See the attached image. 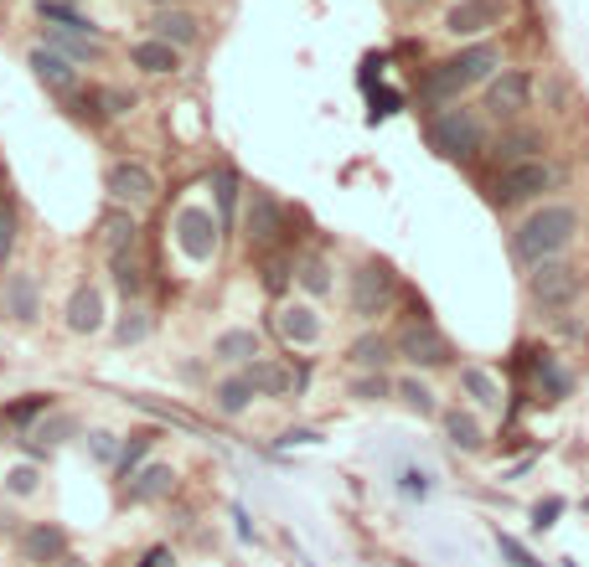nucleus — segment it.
<instances>
[{"label":"nucleus","instance_id":"6","mask_svg":"<svg viewBox=\"0 0 589 567\" xmlns=\"http://www.w3.org/2000/svg\"><path fill=\"white\" fill-rule=\"evenodd\" d=\"M290 207L280 202L274 192H264V186H254V196H248V212H243V227H248V248L254 254H274V248H290Z\"/></svg>","mask_w":589,"mask_h":567},{"label":"nucleus","instance_id":"7","mask_svg":"<svg viewBox=\"0 0 589 567\" xmlns=\"http://www.w3.org/2000/svg\"><path fill=\"white\" fill-rule=\"evenodd\" d=\"M579 295H585V274L575 264H563V258L538 264L528 274V299L538 310H569V305H579Z\"/></svg>","mask_w":589,"mask_h":567},{"label":"nucleus","instance_id":"51","mask_svg":"<svg viewBox=\"0 0 589 567\" xmlns=\"http://www.w3.org/2000/svg\"><path fill=\"white\" fill-rule=\"evenodd\" d=\"M140 567H171V553H166V547H151V553H145V563H140Z\"/></svg>","mask_w":589,"mask_h":567},{"label":"nucleus","instance_id":"49","mask_svg":"<svg viewBox=\"0 0 589 567\" xmlns=\"http://www.w3.org/2000/svg\"><path fill=\"white\" fill-rule=\"evenodd\" d=\"M563 511V501H544V506L532 511V526H538V532H548V526H554V516H559Z\"/></svg>","mask_w":589,"mask_h":567},{"label":"nucleus","instance_id":"9","mask_svg":"<svg viewBox=\"0 0 589 567\" xmlns=\"http://www.w3.org/2000/svg\"><path fill=\"white\" fill-rule=\"evenodd\" d=\"M176 243L192 264H207L223 243V227H217V212L212 207H182L176 212Z\"/></svg>","mask_w":589,"mask_h":567},{"label":"nucleus","instance_id":"35","mask_svg":"<svg viewBox=\"0 0 589 567\" xmlns=\"http://www.w3.org/2000/svg\"><path fill=\"white\" fill-rule=\"evenodd\" d=\"M460 388L470 392L476 408H501V382L486 367H460Z\"/></svg>","mask_w":589,"mask_h":567},{"label":"nucleus","instance_id":"48","mask_svg":"<svg viewBox=\"0 0 589 567\" xmlns=\"http://www.w3.org/2000/svg\"><path fill=\"white\" fill-rule=\"evenodd\" d=\"M89 444H93V454H99L104 464L120 460V449H114V433H89Z\"/></svg>","mask_w":589,"mask_h":567},{"label":"nucleus","instance_id":"23","mask_svg":"<svg viewBox=\"0 0 589 567\" xmlns=\"http://www.w3.org/2000/svg\"><path fill=\"white\" fill-rule=\"evenodd\" d=\"M47 47L58 52V58H68L78 68V62H99L109 52L104 37H89V31H62V27H47Z\"/></svg>","mask_w":589,"mask_h":567},{"label":"nucleus","instance_id":"38","mask_svg":"<svg viewBox=\"0 0 589 567\" xmlns=\"http://www.w3.org/2000/svg\"><path fill=\"white\" fill-rule=\"evenodd\" d=\"M258 264H264V289H270V295H285V284L295 279V258H290V248L258 254Z\"/></svg>","mask_w":589,"mask_h":567},{"label":"nucleus","instance_id":"11","mask_svg":"<svg viewBox=\"0 0 589 567\" xmlns=\"http://www.w3.org/2000/svg\"><path fill=\"white\" fill-rule=\"evenodd\" d=\"M486 109L497 120H522L532 109V73L528 68H501L491 83H486Z\"/></svg>","mask_w":589,"mask_h":567},{"label":"nucleus","instance_id":"33","mask_svg":"<svg viewBox=\"0 0 589 567\" xmlns=\"http://www.w3.org/2000/svg\"><path fill=\"white\" fill-rule=\"evenodd\" d=\"M37 16H42L47 27H62V31H89V37H99V27H93L89 16L78 11L73 0H37Z\"/></svg>","mask_w":589,"mask_h":567},{"label":"nucleus","instance_id":"1","mask_svg":"<svg viewBox=\"0 0 589 567\" xmlns=\"http://www.w3.org/2000/svg\"><path fill=\"white\" fill-rule=\"evenodd\" d=\"M585 233V212L575 202H544L538 212H528L512 233V258L522 269H538V264H554L575 248V238Z\"/></svg>","mask_w":589,"mask_h":567},{"label":"nucleus","instance_id":"14","mask_svg":"<svg viewBox=\"0 0 589 567\" xmlns=\"http://www.w3.org/2000/svg\"><path fill=\"white\" fill-rule=\"evenodd\" d=\"M450 68H455V78L466 83V89H476V83H491V78L501 73V47L497 42H470V47H460L450 58Z\"/></svg>","mask_w":589,"mask_h":567},{"label":"nucleus","instance_id":"36","mask_svg":"<svg viewBox=\"0 0 589 567\" xmlns=\"http://www.w3.org/2000/svg\"><path fill=\"white\" fill-rule=\"evenodd\" d=\"M532 377L544 382V392H548V398H569V392H575V377L563 372L554 351H538V361H532Z\"/></svg>","mask_w":589,"mask_h":567},{"label":"nucleus","instance_id":"12","mask_svg":"<svg viewBox=\"0 0 589 567\" xmlns=\"http://www.w3.org/2000/svg\"><path fill=\"white\" fill-rule=\"evenodd\" d=\"M0 310L11 315L16 326H37L42 320V279L31 269H6V279H0Z\"/></svg>","mask_w":589,"mask_h":567},{"label":"nucleus","instance_id":"28","mask_svg":"<svg viewBox=\"0 0 589 567\" xmlns=\"http://www.w3.org/2000/svg\"><path fill=\"white\" fill-rule=\"evenodd\" d=\"M538 150H548L544 130H532V124H522V130H507V135L497 140V165H517V161H544Z\"/></svg>","mask_w":589,"mask_h":567},{"label":"nucleus","instance_id":"17","mask_svg":"<svg viewBox=\"0 0 589 567\" xmlns=\"http://www.w3.org/2000/svg\"><path fill=\"white\" fill-rule=\"evenodd\" d=\"M151 37H161V42L176 47V52H192V47L202 42V21H196L186 6H161V11L151 16Z\"/></svg>","mask_w":589,"mask_h":567},{"label":"nucleus","instance_id":"26","mask_svg":"<svg viewBox=\"0 0 589 567\" xmlns=\"http://www.w3.org/2000/svg\"><path fill=\"white\" fill-rule=\"evenodd\" d=\"M140 238V223H135V212H124V207H109L104 212V223H99V243H104V254H130Z\"/></svg>","mask_w":589,"mask_h":567},{"label":"nucleus","instance_id":"39","mask_svg":"<svg viewBox=\"0 0 589 567\" xmlns=\"http://www.w3.org/2000/svg\"><path fill=\"white\" fill-rule=\"evenodd\" d=\"M398 398H404L408 408H414V413H419V419H439V403H435V388H424L419 377H404V382H398Z\"/></svg>","mask_w":589,"mask_h":567},{"label":"nucleus","instance_id":"42","mask_svg":"<svg viewBox=\"0 0 589 567\" xmlns=\"http://www.w3.org/2000/svg\"><path fill=\"white\" fill-rule=\"evenodd\" d=\"M130 403L135 408H145V413H151V419H161V423H176V429H202V423L192 419V413H182V408H166V403H155V398H145V392H135V398H130Z\"/></svg>","mask_w":589,"mask_h":567},{"label":"nucleus","instance_id":"21","mask_svg":"<svg viewBox=\"0 0 589 567\" xmlns=\"http://www.w3.org/2000/svg\"><path fill=\"white\" fill-rule=\"evenodd\" d=\"M439 429H445V444L460 449V454H481L486 449V429L466 408H439Z\"/></svg>","mask_w":589,"mask_h":567},{"label":"nucleus","instance_id":"32","mask_svg":"<svg viewBox=\"0 0 589 567\" xmlns=\"http://www.w3.org/2000/svg\"><path fill=\"white\" fill-rule=\"evenodd\" d=\"M109 269H114V284H120L124 305H130V299L140 305V295H145V264H140L135 248H130V254H114L109 258Z\"/></svg>","mask_w":589,"mask_h":567},{"label":"nucleus","instance_id":"8","mask_svg":"<svg viewBox=\"0 0 589 567\" xmlns=\"http://www.w3.org/2000/svg\"><path fill=\"white\" fill-rule=\"evenodd\" d=\"M104 192L114 207L124 212H145L155 207V196H161V181H155L151 165H140V161H114L104 171Z\"/></svg>","mask_w":589,"mask_h":567},{"label":"nucleus","instance_id":"22","mask_svg":"<svg viewBox=\"0 0 589 567\" xmlns=\"http://www.w3.org/2000/svg\"><path fill=\"white\" fill-rule=\"evenodd\" d=\"M254 357H264V341H258V330H248V326H233L212 341V361H223V367H248Z\"/></svg>","mask_w":589,"mask_h":567},{"label":"nucleus","instance_id":"31","mask_svg":"<svg viewBox=\"0 0 589 567\" xmlns=\"http://www.w3.org/2000/svg\"><path fill=\"white\" fill-rule=\"evenodd\" d=\"M176 491V470L171 464H151V470H135L130 475V501H161V495H171Z\"/></svg>","mask_w":589,"mask_h":567},{"label":"nucleus","instance_id":"52","mask_svg":"<svg viewBox=\"0 0 589 567\" xmlns=\"http://www.w3.org/2000/svg\"><path fill=\"white\" fill-rule=\"evenodd\" d=\"M6 532H16V516H11V506L0 501V537H6Z\"/></svg>","mask_w":589,"mask_h":567},{"label":"nucleus","instance_id":"4","mask_svg":"<svg viewBox=\"0 0 589 567\" xmlns=\"http://www.w3.org/2000/svg\"><path fill=\"white\" fill-rule=\"evenodd\" d=\"M393 351L408 361V367H424V372H435V367H450L455 346L450 336L429 320V310H424V299H414V320H408L398 336H393Z\"/></svg>","mask_w":589,"mask_h":567},{"label":"nucleus","instance_id":"5","mask_svg":"<svg viewBox=\"0 0 589 567\" xmlns=\"http://www.w3.org/2000/svg\"><path fill=\"white\" fill-rule=\"evenodd\" d=\"M554 181H559V171H554L548 161H517V165H501L497 176H491V202H497L501 212L528 207V202H538L544 192H554Z\"/></svg>","mask_w":589,"mask_h":567},{"label":"nucleus","instance_id":"50","mask_svg":"<svg viewBox=\"0 0 589 567\" xmlns=\"http://www.w3.org/2000/svg\"><path fill=\"white\" fill-rule=\"evenodd\" d=\"M316 439H321L316 429H290L285 439H280V444H316Z\"/></svg>","mask_w":589,"mask_h":567},{"label":"nucleus","instance_id":"27","mask_svg":"<svg viewBox=\"0 0 589 567\" xmlns=\"http://www.w3.org/2000/svg\"><path fill=\"white\" fill-rule=\"evenodd\" d=\"M238 196H243V181L233 165H217L212 171V202H217V227L223 233H233V223H238Z\"/></svg>","mask_w":589,"mask_h":567},{"label":"nucleus","instance_id":"47","mask_svg":"<svg viewBox=\"0 0 589 567\" xmlns=\"http://www.w3.org/2000/svg\"><path fill=\"white\" fill-rule=\"evenodd\" d=\"M62 433H73V419H62V413L52 423H31V439H47V444H62Z\"/></svg>","mask_w":589,"mask_h":567},{"label":"nucleus","instance_id":"54","mask_svg":"<svg viewBox=\"0 0 589 567\" xmlns=\"http://www.w3.org/2000/svg\"><path fill=\"white\" fill-rule=\"evenodd\" d=\"M414 6H419V0H414Z\"/></svg>","mask_w":589,"mask_h":567},{"label":"nucleus","instance_id":"20","mask_svg":"<svg viewBox=\"0 0 589 567\" xmlns=\"http://www.w3.org/2000/svg\"><path fill=\"white\" fill-rule=\"evenodd\" d=\"M460 93H466V83L455 78L450 58H445V62H429V68H424V78H419V99H424L429 109H450V104H460Z\"/></svg>","mask_w":589,"mask_h":567},{"label":"nucleus","instance_id":"18","mask_svg":"<svg viewBox=\"0 0 589 567\" xmlns=\"http://www.w3.org/2000/svg\"><path fill=\"white\" fill-rule=\"evenodd\" d=\"M62 326L73 330V336H99V330H104V295H99L93 284H78L73 295H68Z\"/></svg>","mask_w":589,"mask_h":567},{"label":"nucleus","instance_id":"10","mask_svg":"<svg viewBox=\"0 0 589 567\" xmlns=\"http://www.w3.org/2000/svg\"><path fill=\"white\" fill-rule=\"evenodd\" d=\"M507 21V0H455L445 11V31L460 42H481L486 31H497Z\"/></svg>","mask_w":589,"mask_h":567},{"label":"nucleus","instance_id":"37","mask_svg":"<svg viewBox=\"0 0 589 567\" xmlns=\"http://www.w3.org/2000/svg\"><path fill=\"white\" fill-rule=\"evenodd\" d=\"M155 439H161L155 429H140V433H130V439H124V444H120V460H114L120 480H130V475H135V470H140V460H145V454L155 449Z\"/></svg>","mask_w":589,"mask_h":567},{"label":"nucleus","instance_id":"43","mask_svg":"<svg viewBox=\"0 0 589 567\" xmlns=\"http://www.w3.org/2000/svg\"><path fill=\"white\" fill-rule=\"evenodd\" d=\"M37 485H42V470H37V464H11V470H6V495H16V501L37 495Z\"/></svg>","mask_w":589,"mask_h":567},{"label":"nucleus","instance_id":"44","mask_svg":"<svg viewBox=\"0 0 589 567\" xmlns=\"http://www.w3.org/2000/svg\"><path fill=\"white\" fill-rule=\"evenodd\" d=\"M93 104H99V114H104V120H120V114H130V109H135V99H130V93H120V89H93Z\"/></svg>","mask_w":589,"mask_h":567},{"label":"nucleus","instance_id":"30","mask_svg":"<svg viewBox=\"0 0 589 567\" xmlns=\"http://www.w3.org/2000/svg\"><path fill=\"white\" fill-rule=\"evenodd\" d=\"M295 284H301L311 299H326L336 289V279H332V258L326 254H305V258H295Z\"/></svg>","mask_w":589,"mask_h":567},{"label":"nucleus","instance_id":"16","mask_svg":"<svg viewBox=\"0 0 589 567\" xmlns=\"http://www.w3.org/2000/svg\"><path fill=\"white\" fill-rule=\"evenodd\" d=\"M274 326L285 336L290 346H316L326 336V320L316 315V305H301V299H285L280 310H274Z\"/></svg>","mask_w":589,"mask_h":567},{"label":"nucleus","instance_id":"53","mask_svg":"<svg viewBox=\"0 0 589 567\" xmlns=\"http://www.w3.org/2000/svg\"><path fill=\"white\" fill-rule=\"evenodd\" d=\"M151 6H155V11H161V6H182V0H151Z\"/></svg>","mask_w":589,"mask_h":567},{"label":"nucleus","instance_id":"13","mask_svg":"<svg viewBox=\"0 0 589 567\" xmlns=\"http://www.w3.org/2000/svg\"><path fill=\"white\" fill-rule=\"evenodd\" d=\"M16 547H21V563H31V567L62 563V557H68V532H62L58 522H31Z\"/></svg>","mask_w":589,"mask_h":567},{"label":"nucleus","instance_id":"40","mask_svg":"<svg viewBox=\"0 0 589 567\" xmlns=\"http://www.w3.org/2000/svg\"><path fill=\"white\" fill-rule=\"evenodd\" d=\"M393 388H398V382H393L388 372H357L352 377V398H357V403H383V398H393Z\"/></svg>","mask_w":589,"mask_h":567},{"label":"nucleus","instance_id":"15","mask_svg":"<svg viewBox=\"0 0 589 567\" xmlns=\"http://www.w3.org/2000/svg\"><path fill=\"white\" fill-rule=\"evenodd\" d=\"M27 68L37 73V83H47L52 93H62V99H73V93H83V78H78V68L68 58H58L52 47H31Z\"/></svg>","mask_w":589,"mask_h":567},{"label":"nucleus","instance_id":"45","mask_svg":"<svg viewBox=\"0 0 589 567\" xmlns=\"http://www.w3.org/2000/svg\"><path fill=\"white\" fill-rule=\"evenodd\" d=\"M11 254H16V207L0 202V269L11 264Z\"/></svg>","mask_w":589,"mask_h":567},{"label":"nucleus","instance_id":"25","mask_svg":"<svg viewBox=\"0 0 589 567\" xmlns=\"http://www.w3.org/2000/svg\"><path fill=\"white\" fill-rule=\"evenodd\" d=\"M130 62H135L145 78H171L176 68H182V52H176V47H166L161 37H145V42L130 47Z\"/></svg>","mask_w":589,"mask_h":567},{"label":"nucleus","instance_id":"2","mask_svg":"<svg viewBox=\"0 0 589 567\" xmlns=\"http://www.w3.org/2000/svg\"><path fill=\"white\" fill-rule=\"evenodd\" d=\"M398 295H404V284H398L388 258H363V264L347 274V310H352V320H363V326L383 320V315L398 305Z\"/></svg>","mask_w":589,"mask_h":567},{"label":"nucleus","instance_id":"41","mask_svg":"<svg viewBox=\"0 0 589 567\" xmlns=\"http://www.w3.org/2000/svg\"><path fill=\"white\" fill-rule=\"evenodd\" d=\"M151 336V315H145V305H124V320L114 326V341L120 346H140Z\"/></svg>","mask_w":589,"mask_h":567},{"label":"nucleus","instance_id":"46","mask_svg":"<svg viewBox=\"0 0 589 567\" xmlns=\"http://www.w3.org/2000/svg\"><path fill=\"white\" fill-rule=\"evenodd\" d=\"M497 547H501V557H512V567H544L538 557L528 553V547H522V542L507 537V532H497Z\"/></svg>","mask_w":589,"mask_h":567},{"label":"nucleus","instance_id":"3","mask_svg":"<svg viewBox=\"0 0 589 567\" xmlns=\"http://www.w3.org/2000/svg\"><path fill=\"white\" fill-rule=\"evenodd\" d=\"M424 140L445 161H476V150H486V124L476 109H435L424 124Z\"/></svg>","mask_w":589,"mask_h":567},{"label":"nucleus","instance_id":"29","mask_svg":"<svg viewBox=\"0 0 589 567\" xmlns=\"http://www.w3.org/2000/svg\"><path fill=\"white\" fill-rule=\"evenodd\" d=\"M248 403H254V388H248V377H243V372H227L223 382L212 388V408H217L223 419H243Z\"/></svg>","mask_w":589,"mask_h":567},{"label":"nucleus","instance_id":"19","mask_svg":"<svg viewBox=\"0 0 589 567\" xmlns=\"http://www.w3.org/2000/svg\"><path fill=\"white\" fill-rule=\"evenodd\" d=\"M243 377H248L254 398H270V403H280V398L295 392V372H290L285 361H274V357H254L248 367H243Z\"/></svg>","mask_w":589,"mask_h":567},{"label":"nucleus","instance_id":"34","mask_svg":"<svg viewBox=\"0 0 589 567\" xmlns=\"http://www.w3.org/2000/svg\"><path fill=\"white\" fill-rule=\"evenodd\" d=\"M47 413H52V392H27L16 408H6V413H0V423H6V429L31 433V423L47 419Z\"/></svg>","mask_w":589,"mask_h":567},{"label":"nucleus","instance_id":"24","mask_svg":"<svg viewBox=\"0 0 589 567\" xmlns=\"http://www.w3.org/2000/svg\"><path fill=\"white\" fill-rule=\"evenodd\" d=\"M393 357H398V351H393V336H383V330H367V336H357V341L347 346L352 372H383Z\"/></svg>","mask_w":589,"mask_h":567}]
</instances>
